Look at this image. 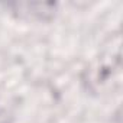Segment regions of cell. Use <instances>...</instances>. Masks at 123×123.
<instances>
[{
	"label": "cell",
	"mask_w": 123,
	"mask_h": 123,
	"mask_svg": "<svg viewBox=\"0 0 123 123\" xmlns=\"http://www.w3.org/2000/svg\"><path fill=\"white\" fill-rule=\"evenodd\" d=\"M13 6L16 7V12H20V15H28L31 18H38V19H48L55 13L54 3L28 2V3H16Z\"/></svg>",
	"instance_id": "6da1fadb"
}]
</instances>
